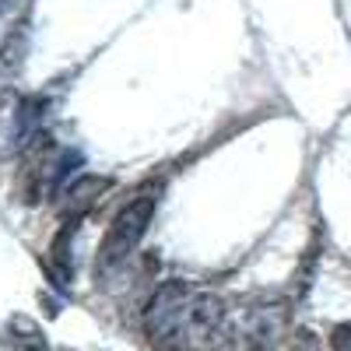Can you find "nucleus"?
<instances>
[{"label":"nucleus","instance_id":"f257e3e1","mask_svg":"<svg viewBox=\"0 0 351 351\" xmlns=\"http://www.w3.org/2000/svg\"><path fill=\"white\" fill-rule=\"evenodd\" d=\"M158 197H162V183H144L134 190V197L123 204L120 211H116L112 225L106 228L102 236V246H99V260H95V271H112L120 267V263L137 250V243L144 239V232H148L155 211H158Z\"/></svg>","mask_w":351,"mask_h":351},{"label":"nucleus","instance_id":"7ed1b4c3","mask_svg":"<svg viewBox=\"0 0 351 351\" xmlns=\"http://www.w3.org/2000/svg\"><path fill=\"white\" fill-rule=\"evenodd\" d=\"M288 351H324V344H319V337L313 330H299L295 337H291Z\"/></svg>","mask_w":351,"mask_h":351},{"label":"nucleus","instance_id":"f03ea898","mask_svg":"<svg viewBox=\"0 0 351 351\" xmlns=\"http://www.w3.org/2000/svg\"><path fill=\"white\" fill-rule=\"evenodd\" d=\"M8 334H11L8 344L14 351H49L43 327L36 324V319H28V316H11L8 319Z\"/></svg>","mask_w":351,"mask_h":351},{"label":"nucleus","instance_id":"20e7f679","mask_svg":"<svg viewBox=\"0 0 351 351\" xmlns=\"http://www.w3.org/2000/svg\"><path fill=\"white\" fill-rule=\"evenodd\" d=\"M330 351H351V324H337L330 330Z\"/></svg>","mask_w":351,"mask_h":351}]
</instances>
